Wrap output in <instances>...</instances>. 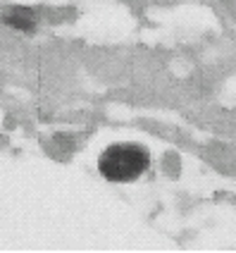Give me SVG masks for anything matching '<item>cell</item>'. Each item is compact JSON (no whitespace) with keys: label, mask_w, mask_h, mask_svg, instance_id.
Segmentation results:
<instances>
[{"label":"cell","mask_w":236,"mask_h":253,"mask_svg":"<svg viewBox=\"0 0 236 253\" xmlns=\"http://www.w3.org/2000/svg\"><path fill=\"white\" fill-rule=\"evenodd\" d=\"M151 165V155L139 143H115L110 148H105L98 169L105 179L110 182H131L141 177Z\"/></svg>","instance_id":"1"},{"label":"cell","mask_w":236,"mask_h":253,"mask_svg":"<svg viewBox=\"0 0 236 253\" xmlns=\"http://www.w3.org/2000/svg\"><path fill=\"white\" fill-rule=\"evenodd\" d=\"M5 22L10 24V27L19 29V31H34L36 29V17L29 12V10H14L5 17Z\"/></svg>","instance_id":"2"}]
</instances>
